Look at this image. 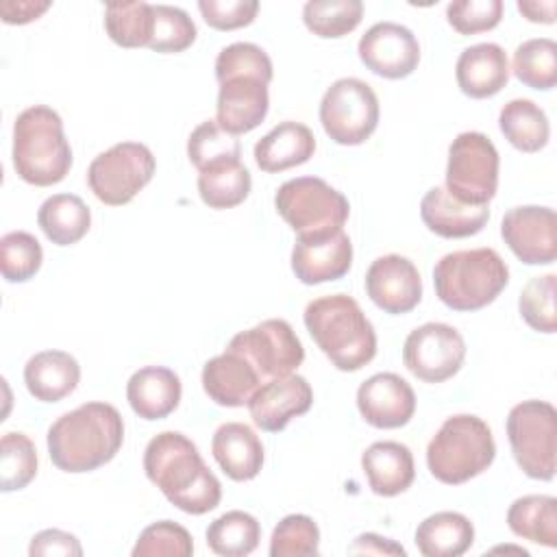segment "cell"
<instances>
[{
  "instance_id": "11",
  "label": "cell",
  "mask_w": 557,
  "mask_h": 557,
  "mask_svg": "<svg viewBox=\"0 0 557 557\" xmlns=\"http://www.w3.org/2000/svg\"><path fill=\"white\" fill-rule=\"evenodd\" d=\"M324 133L339 146L363 144L379 124V98L361 78H337L320 102Z\"/></svg>"
},
{
  "instance_id": "5",
  "label": "cell",
  "mask_w": 557,
  "mask_h": 557,
  "mask_svg": "<svg viewBox=\"0 0 557 557\" xmlns=\"http://www.w3.org/2000/svg\"><path fill=\"white\" fill-rule=\"evenodd\" d=\"M509 283V268L494 248L455 250L433 268L437 298L453 311H476L498 298Z\"/></svg>"
},
{
  "instance_id": "3",
  "label": "cell",
  "mask_w": 557,
  "mask_h": 557,
  "mask_svg": "<svg viewBox=\"0 0 557 557\" xmlns=\"http://www.w3.org/2000/svg\"><path fill=\"white\" fill-rule=\"evenodd\" d=\"M302 318L309 335L337 370L357 372L374 359V326L352 296H320L305 307Z\"/></svg>"
},
{
  "instance_id": "7",
  "label": "cell",
  "mask_w": 557,
  "mask_h": 557,
  "mask_svg": "<svg viewBox=\"0 0 557 557\" xmlns=\"http://www.w3.org/2000/svg\"><path fill=\"white\" fill-rule=\"evenodd\" d=\"M274 207L298 237L342 231L350 215L346 196L318 176L285 181L274 194Z\"/></svg>"
},
{
  "instance_id": "40",
  "label": "cell",
  "mask_w": 557,
  "mask_h": 557,
  "mask_svg": "<svg viewBox=\"0 0 557 557\" xmlns=\"http://www.w3.org/2000/svg\"><path fill=\"white\" fill-rule=\"evenodd\" d=\"M152 37L148 48L163 54H176L187 50L196 41V24L187 11L172 4H152Z\"/></svg>"
},
{
  "instance_id": "29",
  "label": "cell",
  "mask_w": 557,
  "mask_h": 557,
  "mask_svg": "<svg viewBox=\"0 0 557 557\" xmlns=\"http://www.w3.org/2000/svg\"><path fill=\"white\" fill-rule=\"evenodd\" d=\"M413 542L424 557H459L474 544V527L459 511H437L418 524Z\"/></svg>"
},
{
  "instance_id": "41",
  "label": "cell",
  "mask_w": 557,
  "mask_h": 557,
  "mask_svg": "<svg viewBox=\"0 0 557 557\" xmlns=\"http://www.w3.org/2000/svg\"><path fill=\"white\" fill-rule=\"evenodd\" d=\"M44 261L41 244L26 231H11L0 239V270L9 283L33 278Z\"/></svg>"
},
{
  "instance_id": "46",
  "label": "cell",
  "mask_w": 557,
  "mask_h": 557,
  "mask_svg": "<svg viewBox=\"0 0 557 557\" xmlns=\"http://www.w3.org/2000/svg\"><path fill=\"white\" fill-rule=\"evenodd\" d=\"M503 0H455L446 7V20L459 35H476L498 26Z\"/></svg>"
},
{
  "instance_id": "33",
  "label": "cell",
  "mask_w": 557,
  "mask_h": 557,
  "mask_svg": "<svg viewBox=\"0 0 557 557\" xmlns=\"http://www.w3.org/2000/svg\"><path fill=\"white\" fill-rule=\"evenodd\" d=\"M207 546L222 557L250 555L261 540V527L248 511H226L207 527Z\"/></svg>"
},
{
  "instance_id": "51",
  "label": "cell",
  "mask_w": 557,
  "mask_h": 557,
  "mask_svg": "<svg viewBox=\"0 0 557 557\" xmlns=\"http://www.w3.org/2000/svg\"><path fill=\"white\" fill-rule=\"evenodd\" d=\"M518 11L535 24H553L555 22V0H518Z\"/></svg>"
},
{
  "instance_id": "32",
  "label": "cell",
  "mask_w": 557,
  "mask_h": 557,
  "mask_svg": "<svg viewBox=\"0 0 557 557\" xmlns=\"http://www.w3.org/2000/svg\"><path fill=\"white\" fill-rule=\"evenodd\" d=\"M498 126L505 139L520 152H540L550 137V124L540 104L529 98H513L503 104Z\"/></svg>"
},
{
  "instance_id": "13",
  "label": "cell",
  "mask_w": 557,
  "mask_h": 557,
  "mask_svg": "<svg viewBox=\"0 0 557 557\" xmlns=\"http://www.w3.org/2000/svg\"><path fill=\"white\" fill-rule=\"evenodd\" d=\"M466 359V342L461 333L444 322H426L413 329L403 346L407 370L424 383H442L453 379Z\"/></svg>"
},
{
  "instance_id": "6",
  "label": "cell",
  "mask_w": 557,
  "mask_h": 557,
  "mask_svg": "<svg viewBox=\"0 0 557 557\" xmlns=\"http://www.w3.org/2000/svg\"><path fill=\"white\" fill-rule=\"evenodd\" d=\"M494 457L492 429L472 413L446 418L426 446L429 472L446 485H461L479 476L492 466Z\"/></svg>"
},
{
  "instance_id": "21",
  "label": "cell",
  "mask_w": 557,
  "mask_h": 557,
  "mask_svg": "<svg viewBox=\"0 0 557 557\" xmlns=\"http://www.w3.org/2000/svg\"><path fill=\"white\" fill-rule=\"evenodd\" d=\"M205 394L222 407H244L252 394L263 385L255 366L239 352L226 348L211 357L202 368Z\"/></svg>"
},
{
  "instance_id": "10",
  "label": "cell",
  "mask_w": 557,
  "mask_h": 557,
  "mask_svg": "<svg viewBox=\"0 0 557 557\" xmlns=\"http://www.w3.org/2000/svg\"><path fill=\"white\" fill-rule=\"evenodd\" d=\"M154 170L157 161L148 146L139 141H120L89 163L87 185L100 202L122 207L152 181Z\"/></svg>"
},
{
  "instance_id": "20",
  "label": "cell",
  "mask_w": 557,
  "mask_h": 557,
  "mask_svg": "<svg viewBox=\"0 0 557 557\" xmlns=\"http://www.w3.org/2000/svg\"><path fill=\"white\" fill-rule=\"evenodd\" d=\"M352 265V244L342 231L320 237H298L292 250V270L305 285L337 281Z\"/></svg>"
},
{
  "instance_id": "38",
  "label": "cell",
  "mask_w": 557,
  "mask_h": 557,
  "mask_svg": "<svg viewBox=\"0 0 557 557\" xmlns=\"http://www.w3.org/2000/svg\"><path fill=\"white\" fill-rule=\"evenodd\" d=\"M187 157L198 172L239 161L242 144L235 135L220 128L215 120L200 122L187 139Z\"/></svg>"
},
{
  "instance_id": "37",
  "label": "cell",
  "mask_w": 557,
  "mask_h": 557,
  "mask_svg": "<svg viewBox=\"0 0 557 557\" xmlns=\"http://www.w3.org/2000/svg\"><path fill=\"white\" fill-rule=\"evenodd\" d=\"M361 17V0H309L302 7L305 26L322 39H337L352 33Z\"/></svg>"
},
{
  "instance_id": "31",
  "label": "cell",
  "mask_w": 557,
  "mask_h": 557,
  "mask_svg": "<svg viewBox=\"0 0 557 557\" xmlns=\"http://www.w3.org/2000/svg\"><path fill=\"white\" fill-rule=\"evenodd\" d=\"M507 524L513 535L542 544L557 546V500L548 494H527L516 498L507 511Z\"/></svg>"
},
{
  "instance_id": "16",
  "label": "cell",
  "mask_w": 557,
  "mask_h": 557,
  "mask_svg": "<svg viewBox=\"0 0 557 557\" xmlns=\"http://www.w3.org/2000/svg\"><path fill=\"white\" fill-rule=\"evenodd\" d=\"M366 294L385 313H409L422 300V278L411 259L383 255L366 272Z\"/></svg>"
},
{
  "instance_id": "34",
  "label": "cell",
  "mask_w": 557,
  "mask_h": 557,
  "mask_svg": "<svg viewBox=\"0 0 557 557\" xmlns=\"http://www.w3.org/2000/svg\"><path fill=\"white\" fill-rule=\"evenodd\" d=\"M252 187L250 172L242 161L222 163L198 174V194L211 209H233L242 205Z\"/></svg>"
},
{
  "instance_id": "50",
  "label": "cell",
  "mask_w": 557,
  "mask_h": 557,
  "mask_svg": "<svg viewBox=\"0 0 557 557\" xmlns=\"http://www.w3.org/2000/svg\"><path fill=\"white\" fill-rule=\"evenodd\" d=\"M48 9H50L48 0H44V2H33V0L0 2V15H2V22H7V24H28V22L37 20Z\"/></svg>"
},
{
  "instance_id": "18",
  "label": "cell",
  "mask_w": 557,
  "mask_h": 557,
  "mask_svg": "<svg viewBox=\"0 0 557 557\" xmlns=\"http://www.w3.org/2000/svg\"><path fill=\"white\" fill-rule=\"evenodd\" d=\"M313 405V389L300 374L265 381L248 400L252 422L268 433L283 431L289 420L307 413Z\"/></svg>"
},
{
  "instance_id": "30",
  "label": "cell",
  "mask_w": 557,
  "mask_h": 557,
  "mask_svg": "<svg viewBox=\"0 0 557 557\" xmlns=\"http://www.w3.org/2000/svg\"><path fill=\"white\" fill-rule=\"evenodd\" d=\"M37 224L52 244L72 246L87 235L91 211L83 198L74 194H54L41 202Z\"/></svg>"
},
{
  "instance_id": "43",
  "label": "cell",
  "mask_w": 557,
  "mask_h": 557,
  "mask_svg": "<svg viewBox=\"0 0 557 557\" xmlns=\"http://www.w3.org/2000/svg\"><path fill=\"white\" fill-rule=\"evenodd\" d=\"M555 285L557 276L544 274L533 276L522 287L518 298V309L522 320L540 333H555L557 331V313H555Z\"/></svg>"
},
{
  "instance_id": "26",
  "label": "cell",
  "mask_w": 557,
  "mask_h": 557,
  "mask_svg": "<svg viewBox=\"0 0 557 557\" xmlns=\"http://www.w3.org/2000/svg\"><path fill=\"white\" fill-rule=\"evenodd\" d=\"M211 453L222 472L233 481H250L261 472L263 444L244 422H224L215 429Z\"/></svg>"
},
{
  "instance_id": "15",
  "label": "cell",
  "mask_w": 557,
  "mask_h": 557,
  "mask_svg": "<svg viewBox=\"0 0 557 557\" xmlns=\"http://www.w3.org/2000/svg\"><path fill=\"white\" fill-rule=\"evenodd\" d=\"M361 63L376 76L398 81L409 76L420 63L416 35L396 22H376L359 39Z\"/></svg>"
},
{
  "instance_id": "1",
  "label": "cell",
  "mask_w": 557,
  "mask_h": 557,
  "mask_svg": "<svg viewBox=\"0 0 557 557\" xmlns=\"http://www.w3.org/2000/svg\"><path fill=\"white\" fill-rule=\"evenodd\" d=\"M144 470L161 494L185 513L202 516L222 500L218 476L207 468L196 444L178 431H163L148 442Z\"/></svg>"
},
{
  "instance_id": "19",
  "label": "cell",
  "mask_w": 557,
  "mask_h": 557,
  "mask_svg": "<svg viewBox=\"0 0 557 557\" xmlns=\"http://www.w3.org/2000/svg\"><path fill=\"white\" fill-rule=\"evenodd\" d=\"M270 109L268 83L252 74H235L220 81L215 122L231 135H244L257 128Z\"/></svg>"
},
{
  "instance_id": "25",
  "label": "cell",
  "mask_w": 557,
  "mask_h": 557,
  "mask_svg": "<svg viewBox=\"0 0 557 557\" xmlns=\"http://www.w3.org/2000/svg\"><path fill=\"white\" fill-rule=\"evenodd\" d=\"M361 468L370 490L385 498L403 494L416 479L411 450L405 444L392 440L370 444L361 455Z\"/></svg>"
},
{
  "instance_id": "45",
  "label": "cell",
  "mask_w": 557,
  "mask_h": 557,
  "mask_svg": "<svg viewBox=\"0 0 557 557\" xmlns=\"http://www.w3.org/2000/svg\"><path fill=\"white\" fill-rule=\"evenodd\" d=\"M235 74H252L270 85L272 81V61L268 52L250 41H235L224 46L215 59V78L218 83L235 76Z\"/></svg>"
},
{
  "instance_id": "8",
  "label": "cell",
  "mask_w": 557,
  "mask_h": 557,
  "mask_svg": "<svg viewBox=\"0 0 557 557\" xmlns=\"http://www.w3.org/2000/svg\"><path fill=\"white\" fill-rule=\"evenodd\" d=\"M507 437L520 470L537 481L555 476L557 411L546 400H522L507 416Z\"/></svg>"
},
{
  "instance_id": "47",
  "label": "cell",
  "mask_w": 557,
  "mask_h": 557,
  "mask_svg": "<svg viewBox=\"0 0 557 557\" xmlns=\"http://www.w3.org/2000/svg\"><path fill=\"white\" fill-rule=\"evenodd\" d=\"M198 11L215 30H235L252 24L259 11L257 0H200Z\"/></svg>"
},
{
  "instance_id": "4",
  "label": "cell",
  "mask_w": 557,
  "mask_h": 557,
  "mask_svg": "<svg viewBox=\"0 0 557 557\" xmlns=\"http://www.w3.org/2000/svg\"><path fill=\"white\" fill-rule=\"evenodd\" d=\"M11 159L17 176L28 185L61 183L72 168V148L61 115L46 104L24 109L13 122Z\"/></svg>"
},
{
  "instance_id": "39",
  "label": "cell",
  "mask_w": 557,
  "mask_h": 557,
  "mask_svg": "<svg viewBox=\"0 0 557 557\" xmlns=\"http://www.w3.org/2000/svg\"><path fill=\"white\" fill-rule=\"evenodd\" d=\"M37 474V450L24 433H4L0 440V490L26 487Z\"/></svg>"
},
{
  "instance_id": "22",
  "label": "cell",
  "mask_w": 557,
  "mask_h": 557,
  "mask_svg": "<svg viewBox=\"0 0 557 557\" xmlns=\"http://www.w3.org/2000/svg\"><path fill=\"white\" fill-rule=\"evenodd\" d=\"M420 218L431 233L459 239L481 233L490 220V209L487 205H466L453 198L446 187H431L422 196Z\"/></svg>"
},
{
  "instance_id": "28",
  "label": "cell",
  "mask_w": 557,
  "mask_h": 557,
  "mask_svg": "<svg viewBox=\"0 0 557 557\" xmlns=\"http://www.w3.org/2000/svg\"><path fill=\"white\" fill-rule=\"evenodd\" d=\"M81 381L78 361L65 350H41L24 366L28 394L41 403H59L70 396Z\"/></svg>"
},
{
  "instance_id": "48",
  "label": "cell",
  "mask_w": 557,
  "mask_h": 557,
  "mask_svg": "<svg viewBox=\"0 0 557 557\" xmlns=\"http://www.w3.org/2000/svg\"><path fill=\"white\" fill-rule=\"evenodd\" d=\"M30 557H44V555H63V557H81L83 546L81 542L61 529H44L37 535H33L28 546Z\"/></svg>"
},
{
  "instance_id": "17",
  "label": "cell",
  "mask_w": 557,
  "mask_h": 557,
  "mask_svg": "<svg viewBox=\"0 0 557 557\" xmlns=\"http://www.w3.org/2000/svg\"><path fill=\"white\" fill-rule=\"evenodd\" d=\"M361 418L376 429L405 426L416 413L413 387L394 372H376L357 389Z\"/></svg>"
},
{
  "instance_id": "36",
  "label": "cell",
  "mask_w": 557,
  "mask_h": 557,
  "mask_svg": "<svg viewBox=\"0 0 557 557\" xmlns=\"http://www.w3.org/2000/svg\"><path fill=\"white\" fill-rule=\"evenodd\" d=\"M516 78L531 87L548 91L557 83V44L548 37L522 41L513 52Z\"/></svg>"
},
{
  "instance_id": "24",
  "label": "cell",
  "mask_w": 557,
  "mask_h": 557,
  "mask_svg": "<svg viewBox=\"0 0 557 557\" xmlns=\"http://www.w3.org/2000/svg\"><path fill=\"white\" fill-rule=\"evenodd\" d=\"M181 379L165 366H144L126 383V400L144 420L168 418L181 403Z\"/></svg>"
},
{
  "instance_id": "27",
  "label": "cell",
  "mask_w": 557,
  "mask_h": 557,
  "mask_svg": "<svg viewBox=\"0 0 557 557\" xmlns=\"http://www.w3.org/2000/svg\"><path fill=\"white\" fill-rule=\"evenodd\" d=\"M315 152V137L309 126L285 120L255 144V163L268 174H276L307 163Z\"/></svg>"
},
{
  "instance_id": "42",
  "label": "cell",
  "mask_w": 557,
  "mask_h": 557,
  "mask_svg": "<svg viewBox=\"0 0 557 557\" xmlns=\"http://www.w3.org/2000/svg\"><path fill=\"white\" fill-rule=\"evenodd\" d=\"M320 553V529L305 513L285 516L272 531L270 557H315Z\"/></svg>"
},
{
  "instance_id": "35",
  "label": "cell",
  "mask_w": 557,
  "mask_h": 557,
  "mask_svg": "<svg viewBox=\"0 0 557 557\" xmlns=\"http://www.w3.org/2000/svg\"><path fill=\"white\" fill-rule=\"evenodd\" d=\"M152 24V4L148 2H109L104 7V30L122 48L148 46Z\"/></svg>"
},
{
  "instance_id": "49",
  "label": "cell",
  "mask_w": 557,
  "mask_h": 557,
  "mask_svg": "<svg viewBox=\"0 0 557 557\" xmlns=\"http://www.w3.org/2000/svg\"><path fill=\"white\" fill-rule=\"evenodd\" d=\"M350 555H407V550L389 537L376 533H361L348 546Z\"/></svg>"
},
{
  "instance_id": "12",
  "label": "cell",
  "mask_w": 557,
  "mask_h": 557,
  "mask_svg": "<svg viewBox=\"0 0 557 557\" xmlns=\"http://www.w3.org/2000/svg\"><path fill=\"white\" fill-rule=\"evenodd\" d=\"M226 348L244 355L263 383L294 374L305 359V348L298 335L292 324L281 318L263 320L257 326L237 333Z\"/></svg>"
},
{
  "instance_id": "2",
  "label": "cell",
  "mask_w": 557,
  "mask_h": 557,
  "mask_svg": "<svg viewBox=\"0 0 557 557\" xmlns=\"http://www.w3.org/2000/svg\"><path fill=\"white\" fill-rule=\"evenodd\" d=\"M124 420L109 403H85L57 418L46 435L48 455L63 472H91L122 448Z\"/></svg>"
},
{
  "instance_id": "23",
  "label": "cell",
  "mask_w": 557,
  "mask_h": 557,
  "mask_svg": "<svg viewBox=\"0 0 557 557\" xmlns=\"http://www.w3.org/2000/svg\"><path fill=\"white\" fill-rule=\"evenodd\" d=\"M459 89L470 98H492L509 81V61L498 44L483 41L466 48L455 65Z\"/></svg>"
},
{
  "instance_id": "14",
  "label": "cell",
  "mask_w": 557,
  "mask_h": 557,
  "mask_svg": "<svg viewBox=\"0 0 557 557\" xmlns=\"http://www.w3.org/2000/svg\"><path fill=\"white\" fill-rule=\"evenodd\" d=\"M500 235L527 265H548L557 257V215L550 207L522 205L503 215Z\"/></svg>"
},
{
  "instance_id": "44",
  "label": "cell",
  "mask_w": 557,
  "mask_h": 557,
  "mask_svg": "<svg viewBox=\"0 0 557 557\" xmlns=\"http://www.w3.org/2000/svg\"><path fill=\"white\" fill-rule=\"evenodd\" d=\"M191 553L194 542L189 531L172 520H159L146 527L131 550L133 557H189Z\"/></svg>"
},
{
  "instance_id": "9",
  "label": "cell",
  "mask_w": 557,
  "mask_h": 557,
  "mask_svg": "<svg viewBox=\"0 0 557 557\" xmlns=\"http://www.w3.org/2000/svg\"><path fill=\"white\" fill-rule=\"evenodd\" d=\"M498 150L476 131L459 133L448 146L446 191L466 205H487L498 189Z\"/></svg>"
}]
</instances>
